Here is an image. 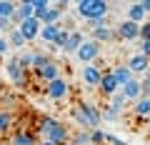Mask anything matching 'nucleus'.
Returning <instances> with one entry per match:
<instances>
[{"mask_svg":"<svg viewBox=\"0 0 150 145\" xmlns=\"http://www.w3.org/2000/svg\"><path fill=\"white\" fill-rule=\"evenodd\" d=\"M73 118L78 120V125H80L83 130H95L98 125L103 123L100 110H98L93 103H80V105H75L73 108Z\"/></svg>","mask_w":150,"mask_h":145,"instance_id":"f257e3e1","label":"nucleus"},{"mask_svg":"<svg viewBox=\"0 0 150 145\" xmlns=\"http://www.w3.org/2000/svg\"><path fill=\"white\" fill-rule=\"evenodd\" d=\"M75 10H78V15H80L83 20L95 23V20H103V18H108V10H110V5H108L105 0H80V3L75 5Z\"/></svg>","mask_w":150,"mask_h":145,"instance_id":"f03ea898","label":"nucleus"},{"mask_svg":"<svg viewBox=\"0 0 150 145\" xmlns=\"http://www.w3.org/2000/svg\"><path fill=\"white\" fill-rule=\"evenodd\" d=\"M70 133H73V130H70L65 123L55 120V125L45 133V140H48V143H53V145H68V143H70Z\"/></svg>","mask_w":150,"mask_h":145,"instance_id":"7ed1b4c3","label":"nucleus"},{"mask_svg":"<svg viewBox=\"0 0 150 145\" xmlns=\"http://www.w3.org/2000/svg\"><path fill=\"white\" fill-rule=\"evenodd\" d=\"M98 55H100V45L95 43V40H83V45L78 48V53H75V58L80 60L83 65H90L98 60Z\"/></svg>","mask_w":150,"mask_h":145,"instance_id":"20e7f679","label":"nucleus"},{"mask_svg":"<svg viewBox=\"0 0 150 145\" xmlns=\"http://www.w3.org/2000/svg\"><path fill=\"white\" fill-rule=\"evenodd\" d=\"M128 70L133 73V78H143L145 73L150 70V60L145 58V55H140V53H135V55H130L128 58Z\"/></svg>","mask_w":150,"mask_h":145,"instance_id":"39448f33","label":"nucleus"},{"mask_svg":"<svg viewBox=\"0 0 150 145\" xmlns=\"http://www.w3.org/2000/svg\"><path fill=\"white\" fill-rule=\"evenodd\" d=\"M45 93H48V98H53V100H65V98L70 95V83L65 80V78H58V80L48 83Z\"/></svg>","mask_w":150,"mask_h":145,"instance_id":"423d86ee","label":"nucleus"},{"mask_svg":"<svg viewBox=\"0 0 150 145\" xmlns=\"http://www.w3.org/2000/svg\"><path fill=\"white\" fill-rule=\"evenodd\" d=\"M40 20H35V18H28V20H23L20 25L15 28L18 33H20L23 38H25V43H33V40L38 38V35H40Z\"/></svg>","mask_w":150,"mask_h":145,"instance_id":"0eeeda50","label":"nucleus"},{"mask_svg":"<svg viewBox=\"0 0 150 145\" xmlns=\"http://www.w3.org/2000/svg\"><path fill=\"white\" fill-rule=\"evenodd\" d=\"M90 35H93L90 40H95L98 45H100V43H110V40H115V38H118V35H115V28H112V25H108V23L90 28Z\"/></svg>","mask_w":150,"mask_h":145,"instance_id":"6e6552de","label":"nucleus"},{"mask_svg":"<svg viewBox=\"0 0 150 145\" xmlns=\"http://www.w3.org/2000/svg\"><path fill=\"white\" fill-rule=\"evenodd\" d=\"M5 73H8V78L13 80V85H15V88H25V78H28V73L20 68V65H18V60H15V58L8 60Z\"/></svg>","mask_w":150,"mask_h":145,"instance_id":"1a4fd4ad","label":"nucleus"},{"mask_svg":"<svg viewBox=\"0 0 150 145\" xmlns=\"http://www.w3.org/2000/svg\"><path fill=\"white\" fill-rule=\"evenodd\" d=\"M80 78H83V83H85L88 88H98V83H100V78H103V70H100V65H95V63H90V65H83V70H80Z\"/></svg>","mask_w":150,"mask_h":145,"instance_id":"9d476101","label":"nucleus"},{"mask_svg":"<svg viewBox=\"0 0 150 145\" xmlns=\"http://www.w3.org/2000/svg\"><path fill=\"white\" fill-rule=\"evenodd\" d=\"M115 35H118L120 40H125V43L138 40L140 38V25H135V23H130V20H123L118 28H115Z\"/></svg>","mask_w":150,"mask_h":145,"instance_id":"9b49d317","label":"nucleus"},{"mask_svg":"<svg viewBox=\"0 0 150 145\" xmlns=\"http://www.w3.org/2000/svg\"><path fill=\"white\" fill-rule=\"evenodd\" d=\"M98 90L103 93L105 98H110V95H115V93L120 90V85L115 83V78H112V73L108 70V73H103V78H100V83H98Z\"/></svg>","mask_w":150,"mask_h":145,"instance_id":"f8f14e48","label":"nucleus"},{"mask_svg":"<svg viewBox=\"0 0 150 145\" xmlns=\"http://www.w3.org/2000/svg\"><path fill=\"white\" fill-rule=\"evenodd\" d=\"M35 73L40 75V80H45V85H48V83H53V80H58V78H63V75H60V65L55 63V60H50L45 68L35 70Z\"/></svg>","mask_w":150,"mask_h":145,"instance_id":"ddd939ff","label":"nucleus"},{"mask_svg":"<svg viewBox=\"0 0 150 145\" xmlns=\"http://www.w3.org/2000/svg\"><path fill=\"white\" fill-rule=\"evenodd\" d=\"M120 93L125 95V100H128V103H135L138 98H143V88H140V80H138V78H133L128 85L120 88Z\"/></svg>","mask_w":150,"mask_h":145,"instance_id":"4468645a","label":"nucleus"},{"mask_svg":"<svg viewBox=\"0 0 150 145\" xmlns=\"http://www.w3.org/2000/svg\"><path fill=\"white\" fill-rule=\"evenodd\" d=\"M8 145H38V140H35V135L30 130H18V133H13V138H10Z\"/></svg>","mask_w":150,"mask_h":145,"instance_id":"2eb2a0df","label":"nucleus"},{"mask_svg":"<svg viewBox=\"0 0 150 145\" xmlns=\"http://www.w3.org/2000/svg\"><path fill=\"white\" fill-rule=\"evenodd\" d=\"M83 33L80 30H70V35H68V43H65V48H63V53H78V48H80L83 45Z\"/></svg>","mask_w":150,"mask_h":145,"instance_id":"dca6fc26","label":"nucleus"},{"mask_svg":"<svg viewBox=\"0 0 150 145\" xmlns=\"http://www.w3.org/2000/svg\"><path fill=\"white\" fill-rule=\"evenodd\" d=\"M110 73H112V78H115V83H118L120 88H123V85H128V83L133 80V73L128 70V65H115V68H112Z\"/></svg>","mask_w":150,"mask_h":145,"instance_id":"f3484780","label":"nucleus"},{"mask_svg":"<svg viewBox=\"0 0 150 145\" xmlns=\"http://www.w3.org/2000/svg\"><path fill=\"white\" fill-rule=\"evenodd\" d=\"M145 15H148V13L143 10V5H140V3H133V5L128 8V18H125V20L135 23V25H143V23H145Z\"/></svg>","mask_w":150,"mask_h":145,"instance_id":"a211bd4d","label":"nucleus"},{"mask_svg":"<svg viewBox=\"0 0 150 145\" xmlns=\"http://www.w3.org/2000/svg\"><path fill=\"white\" fill-rule=\"evenodd\" d=\"M68 145H93L90 130H83V128L73 130V133H70V143H68Z\"/></svg>","mask_w":150,"mask_h":145,"instance_id":"6ab92c4d","label":"nucleus"},{"mask_svg":"<svg viewBox=\"0 0 150 145\" xmlns=\"http://www.w3.org/2000/svg\"><path fill=\"white\" fill-rule=\"evenodd\" d=\"M58 33H60V25H43V28H40V35H38V38L43 40L45 45H50V43H55Z\"/></svg>","mask_w":150,"mask_h":145,"instance_id":"aec40b11","label":"nucleus"},{"mask_svg":"<svg viewBox=\"0 0 150 145\" xmlns=\"http://www.w3.org/2000/svg\"><path fill=\"white\" fill-rule=\"evenodd\" d=\"M63 15H65V10H60V8H53V5H50V10L45 13L43 20H40V25H58Z\"/></svg>","mask_w":150,"mask_h":145,"instance_id":"412c9836","label":"nucleus"},{"mask_svg":"<svg viewBox=\"0 0 150 145\" xmlns=\"http://www.w3.org/2000/svg\"><path fill=\"white\" fill-rule=\"evenodd\" d=\"M133 110H135L138 118H150V98H138L135 105H133Z\"/></svg>","mask_w":150,"mask_h":145,"instance_id":"4be33fe9","label":"nucleus"},{"mask_svg":"<svg viewBox=\"0 0 150 145\" xmlns=\"http://www.w3.org/2000/svg\"><path fill=\"white\" fill-rule=\"evenodd\" d=\"M13 123H15V118H13L10 110H0V135H5L13 128Z\"/></svg>","mask_w":150,"mask_h":145,"instance_id":"5701e85b","label":"nucleus"},{"mask_svg":"<svg viewBox=\"0 0 150 145\" xmlns=\"http://www.w3.org/2000/svg\"><path fill=\"white\" fill-rule=\"evenodd\" d=\"M5 38H8V45H10V50L13 48H18V50H23V48H25V38H23V35H20V33H18V30H13V33H8V35H5Z\"/></svg>","mask_w":150,"mask_h":145,"instance_id":"b1692460","label":"nucleus"},{"mask_svg":"<svg viewBox=\"0 0 150 145\" xmlns=\"http://www.w3.org/2000/svg\"><path fill=\"white\" fill-rule=\"evenodd\" d=\"M50 63V55L48 53H40V50H33V70H40Z\"/></svg>","mask_w":150,"mask_h":145,"instance_id":"393cba45","label":"nucleus"},{"mask_svg":"<svg viewBox=\"0 0 150 145\" xmlns=\"http://www.w3.org/2000/svg\"><path fill=\"white\" fill-rule=\"evenodd\" d=\"M15 8H18V3H13V0H0V18H13Z\"/></svg>","mask_w":150,"mask_h":145,"instance_id":"a878e982","label":"nucleus"},{"mask_svg":"<svg viewBox=\"0 0 150 145\" xmlns=\"http://www.w3.org/2000/svg\"><path fill=\"white\" fill-rule=\"evenodd\" d=\"M15 60H18V65H20V68H23V70L28 73V70L33 68V50H23V53L18 55Z\"/></svg>","mask_w":150,"mask_h":145,"instance_id":"bb28decb","label":"nucleus"},{"mask_svg":"<svg viewBox=\"0 0 150 145\" xmlns=\"http://www.w3.org/2000/svg\"><path fill=\"white\" fill-rule=\"evenodd\" d=\"M125 103H128V100H125V95H123L120 90L115 93V95H110V108H115V110H120V113H123Z\"/></svg>","mask_w":150,"mask_h":145,"instance_id":"cd10ccee","label":"nucleus"},{"mask_svg":"<svg viewBox=\"0 0 150 145\" xmlns=\"http://www.w3.org/2000/svg\"><path fill=\"white\" fill-rule=\"evenodd\" d=\"M100 118H103V120H108V123H110V120H118V118H120V110H115V108L108 105L105 110L100 113Z\"/></svg>","mask_w":150,"mask_h":145,"instance_id":"c85d7f7f","label":"nucleus"},{"mask_svg":"<svg viewBox=\"0 0 150 145\" xmlns=\"http://www.w3.org/2000/svg\"><path fill=\"white\" fill-rule=\"evenodd\" d=\"M90 140H93V145H103L105 143V130H100V128L90 130Z\"/></svg>","mask_w":150,"mask_h":145,"instance_id":"c756f323","label":"nucleus"},{"mask_svg":"<svg viewBox=\"0 0 150 145\" xmlns=\"http://www.w3.org/2000/svg\"><path fill=\"white\" fill-rule=\"evenodd\" d=\"M13 30H15V25H13L10 18H0V35H3V33L8 35V33H13Z\"/></svg>","mask_w":150,"mask_h":145,"instance_id":"7c9ffc66","label":"nucleus"},{"mask_svg":"<svg viewBox=\"0 0 150 145\" xmlns=\"http://www.w3.org/2000/svg\"><path fill=\"white\" fill-rule=\"evenodd\" d=\"M140 38H143V40H150V20H145L143 25H140Z\"/></svg>","mask_w":150,"mask_h":145,"instance_id":"2f4dec72","label":"nucleus"},{"mask_svg":"<svg viewBox=\"0 0 150 145\" xmlns=\"http://www.w3.org/2000/svg\"><path fill=\"white\" fill-rule=\"evenodd\" d=\"M140 55H145V58L150 60V40H143V43H140Z\"/></svg>","mask_w":150,"mask_h":145,"instance_id":"473e14b6","label":"nucleus"},{"mask_svg":"<svg viewBox=\"0 0 150 145\" xmlns=\"http://www.w3.org/2000/svg\"><path fill=\"white\" fill-rule=\"evenodd\" d=\"M10 53V45H8V38H3L0 35V55H8Z\"/></svg>","mask_w":150,"mask_h":145,"instance_id":"72a5a7b5","label":"nucleus"},{"mask_svg":"<svg viewBox=\"0 0 150 145\" xmlns=\"http://www.w3.org/2000/svg\"><path fill=\"white\" fill-rule=\"evenodd\" d=\"M140 5H143V10H145V13H150V0H143Z\"/></svg>","mask_w":150,"mask_h":145,"instance_id":"f704fd0d","label":"nucleus"},{"mask_svg":"<svg viewBox=\"0 0 150 145\" xmlns=\"http://www.w3.org/2000/svg\"><path fill=\"white\" fill-rule=\"evenodd\" d=\"M38 145H53V143H48V140H40V143H38Z\"/></svg>","mask_w":150,"mask_h":145,"instance_id":"c9c22d12","label":"nucleus"},{"mask_svg":"<svg viewBox=\"0 0 150 145\" xmlns=\"http://www.w3.org/2000/svg\"><path fill=\"white\" fill-rule=\"evenodd\" d=\"M123 145H125V143H123Z\"/></svg>","mask_w":150,"mask_h":145,"instance_id":"e433bc0d","label":"nucleus"}]
</instances>
